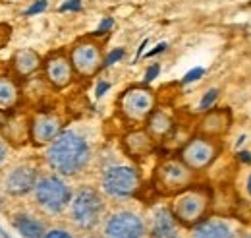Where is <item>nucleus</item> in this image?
<instances>
[{
	"label": "nucleus",
	"instance_id": "1",
	"mask_svg": "<svg viewBox=\"0 0 251 238\" xmlns=\"http://www.w3.org/2000/svg\"><path fill=\"white\" fill-rule=\"evenodd\" d=\"M89 144L75 132H62L47 149V163L52 171L64 177L77 175L89 163Z\"/></svg>",
	"mask_w": 251,
	"mask_h": 238
},
{
	"label": "nucleus",
	"instance_id": "2",
	"mask_svg": "<svg viewBox=\"0 0 251 238\" xmlns=\"http://www.w3.org/2000/svg\"><path fill=\"white\" fill-rule=\"evenodd\" d=\"M213 206V194L205 186H189L184 192L174 196L172 204V215L176 217L178 223L184 227H195L201 221L209 217V211Z\"/></svg>",
	"mask_w": 251,
	"mask_h": 238
},
{
	"label": "nucleus",
	"instance_id": "3",
	"mask_svg": "<svg viewBox=\"0 0 251 238\" xmlns=\"http://www.w3.org/2000/svg\"><path fill=\"white\" fill-rule=\"evenodd\" d=\"M222 153V142L217 138H207L201 134H195L180 151V159L188 165L191 171L203 173L209 167L215 165V161Z\"/></svg>",
	"mask_w": 251,
	"mask_h": 238
},
{
	"label": "nucleus",
	"instance_id": "4",
	"mask_svg": "<svg viewBox=\"0 0 251 238\" xmlns=\"http://www.w3.org/2000/svg\"><path fill=\"white\" fill-rule=\"evenodd\" d=\"M195 171H191L188 165L178 157V159H164L155 171V186L158 192L176 196L184 192L186 188L193 186Z\"/></svg>",
	"mask_w": 251,
	"mask_h": 238
},
{
	"label": "nucleus",
	"instance_id": "5",
	"mask_svg": "<svg viewBox=\"0 0 251 238\" xmlns=\"http://www.w3.org/2000/svg\"><path fill=\"white\" fill-rule=\"evenodd\" d=\"M104 213L102 196L95 188H81L70 202L72 221L81 229H93L99 225Z\"/></svg>",
	"mask_w": 251,
	"mask_h": 238
},
{
	"label": "nucleus",
	"instance_id": "6",
	"mask_svg": "<svg viewBox=\"0 0 251 238\" xmlns=\"http://www.w3.org/2000/svg\"><path fill=\"white\" fill-rule=\"evenodd\" d=\"M155 105H157L155 91L145 88V86L129 88L118 99V109H120L122 117L133 124L147 122V119L155 111Z\"/></svg>",
	"mask_w": 251,
	"mask_h": 238
},
{
	"label": "nucleus",
	"instance_id": "7",
	"mask_svg": "<svg viewBox=\"0 0 251 238\" xmlns=\"http://www.w3.org/2000/svg\"><path fill=\"white\" fill-rule=\"evenodd\" d=\"M35 198L37 204L47 213H62L72 202V190L68 184L58 177H45L35 186Z\"/></svg>",
	"mask_w": 251,
	"mask_h": 238
},
{
	"label": "nucleus",
	"instance_id": "8",
	"mask_svg": "<svg viewBox=\"0 0 251 238\" xmlns=\"http://www.w3.org/2000/svg\"><path fill=\"white\" fill-rule=\"evenodd\" d=\"M102 190L112 198H131L141 188V175L137 169L127 165H116L104 171Z\"/></svg>",
	"mask_w": 251,
	"mask_h": 238
},
{
	"label": "nucleus",
	"instance_id": "9",
	"mask_svg": "<svg viewBox=\"0 0 251 238\" xmlns=\"http://www.w3.org/2000/svg\"><path fill=\"white\" fill-rule=\"evenodd\" d=\"M70 60H72V66H74L75 74H79L81 78H93L95 74L104 66L102 49H100L99 43H95L91 39L77 41L70 49Z\"/></svg>",
	"mask_w": 251,
	"mask_h": 238
},
{
	"label": "nucleus",
	"instance_id": "10",
	"mask_svg": "<svg viewBox=\"0 0 251 238\" xmlns=\"http://www.w3.org/2000/svg\"><path fill=\"white\" fill-rule=\"evenodd\" d=\"M145 223L139 215L131 211H116L112 213L102 229L104 238H145Z\"/></svg>",
	"mask_w": 251,
	"mask_h": 238
},
{
	"label": "nucleus",
	"instance_id": "11",
	"mask_svg": "<svg viewBox=\"0 0 251 238\" xmlns=\"http://www.w3.org/2000/svg\"><path fill=\"white\" fill-rule=\"evenodd\" d=\"M234 124V115L228 107H217V109H209L205 111L203 119L199 120L197 126V134L207 136V138H217L222 140L230 134Z\"/></svg>",
	"mask_w": 251,
	"mask_h": 238
},
{
	"label": "nucleus",
	"instance_id": "12",
	"mask_svg": "<svg viewBox=\"0 0 251 238\" xmlns=\"http://www.w3.org/2000/svg\"><path fill=\"white\" fill-rule=\"evenodd\" d=\"M62 134V122L52 113H41L29 124V136L37 146H50Z\"/></svg>",
	"mask_w": 251,
	"mask_h": 238
},
{
	"label": "nucleus",
	"instance_id": "13",
	"mask_svg": "<svg viewBox=\"0 0 251 238\" xmlns=\"http://www.w3.org/2000/svg\"><path fill=\"white\" fill-rule=\"evenodd\" d=\"M74 72L75 70L72 66L70 55L54 53V55H50L47 59V62H45V76L52 84V88H56V89H64L66 86L72 84Z\"/></svg>",
	"mask_w": 251,
	"mask_h": 238
},
{
	"label": "nucleus",
	"instance_id": "14",
	"mask_svg": "<svg viewBox=\"0 0 251 238\" xmlns=\"http://www.w3.org/2000/svg\"><path fill=\"white\" fill-rule=\"evenodd\" d=\"M37 182H39V180H37V171H35L33 167L24 165V167L14 169V171L6 177L4 188H6V192L12 194V196H25L27 192L35 190Z\"/></svg>",
	"mask_w": 251,
	"mask_h": 238
},
{
	"label": "nucleus",
	"instance_id": "15",
	"mask_svg": "<svg viewBox=\"0 0 251 238\" xmlns=\"http://www.w3.org/2000/svg\"><path fill=\"white\" fill-rule=\"evenodd\" d=\"M191 238H238V233L228 221L207 217L205 221L193 227Z\"/></svg>",
	"mask_w": 251,
	"mask_h": 238
},
{
	"label": "nucleus",
	"instance_id": "16",
	"mask_svg": "<svg viewBox=\"0 0 251 238\" xmlns=\"http://www.w3.org/2000/svg\"><path fill=\"white\" fill-rule=\"evenodd\" d=\"M124 151L131 159H141L153 153L155 149V140L147 130H133L124 136Z\"/></svg>",
	"mask_w": 251,
	"mask_h": 238
},
{
	"label": "nucleus",
	"instance_id": "17",
	"mask_svg": "<svg viewBox=\"0 0 251 238\" xmlns=\"http://www.w3.org/2000/svg\"><path fill=\"white\" fill-rule=\"evenodd\" d=\"M14 68L20 78H29L41 68V57L33 49H22L14 55Z\"/></svg>",
	"mask_w": 251,
	"mask_h": 238
},
{
	"label": "nucleus",
	"instance_id": "18",
	"mask_svg": "<svg viewBox=\"0 0 251 238\" xmlns=\"http://www.w3.org/2000/svg\"><path fill=\"white\" fill-rule=\"evenodd\" d=\"M147 132L153 136V140L155 142H160V140H164L170 132H172V128H174V120L170 119L164 111H153V115L147 119Z\"/></svg>",
	"mask_w": 251,
	"mask_h": 238
},
{
	"label": "nucleus",
	"instance_id": "19",
	"mask_svg": "<svg viewBox=\"0 0 251 238\" xmlns=\"http://www.w3.org/2000/svg\"><path fill=\"white\" fill-rule=\"evenodd\" d=\"M14 229L24 238H45V225L31 215H18L14 217Z\"/></svg>",
	"mask_w": 251,
	"mask_h": 238
},
{
	"label": "nucleus",
	"instance_id": "20",
	"mask_svg": "<svg viewBox=\"0 0 251 238\" xmlns=\"http://www.w3.org/2000/svg\"><path fill=\"white\" fill-rule=\"evenodd\" d=\"M18 101V88L10 78L0 76V109H12Z\"/></svg>",
	"mask_w": 251,
	"mask_h": 238
},
{
	"label": "nucleus",
	"instance_id": "21",
	"mask_svg": "<svg viewBox=\"0 0 251 238\" xmlns=\"http://www.w3.org/2000/svg\"><path fill=\"white\" fill-rule=\"evenodd\" d=\"M10 35H12V28H10V26H6V24H0V49H2V47H6V43H8Z\"/></svg>",
	"mask_w": 251,
	"mask_h": 238
},
{
	"label": "nucleus",
	"instance_id": "22",
	"mask_svg": "<svg viewBox=\"0 0 251 238\" xmlns=\"http://www.w3.org/2000/svg\"><path fill=\"white\" fill-rule=\"evenodd\" d=\"M217 99V89L209 91L207 95H205V99L201 101V111H209V107L213 105V101Z\"/></svg>",
	"mask_w": 251,
	"mask_h": 238
},
{
	"label": "nucleus",
	"instance_id": "23",
	"mask_svg": "<svg viewBox=\"0 0 251 238\" xmlns=\"http://www.w3.org/2000/svg\"><path fill=\"white\" fill-rule=\"evenodd\" d=\"M151 238H180L176 229H170V231H157V233H151Z\"/></svg>",
	"mask_w": 251,
	"mask_h": 238
},
{
	"label": "nucleus",
	"instance_id": "24",
	"mask_svg": "<svg viewBox=\"0 0 251 238\" xmlns=\"http://www.w3.org/2000/svg\"><path fill=\"white\" fill-rule=\"evenodd\" d=\"M45 238H74L70 233H66V231H60V229H54V231H49Z\"/></svg>",
	"mask_w": 251,
	"mask_h": 238
},
{
	"label": "nucleus",
	"instance_id": "25",
	"mask_svg": "<svg viewBox=\"0 0 251 238\" xmlns=\"http://www.w3.org/2000/svg\"><path fill=\"white\" fill-rule=\"evenodd\" d=\"M45 6H47V2H45V0H43V2H39V4H33L31 8H29V10L25 12V16H33V14H37V12H41V10L45 8Z\"/></svg>",
	"mask_w": 251,
	"mask_h": 238
},
{
	"label": "nucleus",
	"instance_id": "26",
	"mask_svg": "<svg viewBox=\"0 0 251 238\" xmlns=\"http://www.w3.org/2000/svg\"><path fill=\"white\" fill-rule=\"evenodd\" d=\"M122 55H124V51H122V49H120V51H114V53H112V55H110V57H108V59L104 60V66H110V64H112V62H116V60L120 59V57H122Z\"/></svg>",
	"mask_w": 251,
	"mask_h": 238
},
{
	"label": "nucleus",
	"instance_id": "27",
	"mask_svg": "<svg viewBox=\"0 0 251 238\" xmlns=\"http://www.w3.org/2000/svg\"><path fill=\"white\" fill-rule=\"evenodd\" d=\"M157 74H158V66H153V68L147 72V82H151V80H153Z\"/></svg>",
	"mask_w": 251,
	"mask_h": 238
},
{
	"label": "nucleus",
	"instance_id": "28",
	"mask_svg": "<svg viewBox=\"0 0 251 238\" xmlns=\"http://www.w3.org/2000/svg\"><path fill=\"white\" fill-rule=\"evenodd\" d=\"M72 8H79V2H68L62 6V10H72Z\"/></svg>",
	"mask_w": 251,
	"mask_h": 238
},
{
	"label": "nucleus",
	"instance_id": "29",
	"mask_svg": "<svg viewBox=\"0 0 251 238\" xmlns=\"http://www.w3.org/2000/svg\"><path fill=\"white\" fill-rule=\"evenodd\" d=\"M4 159H6V148H4V144L0 142V165L4 163Z\"/></svg>",
	"mask_w": 251,
	"mask_h": 238
},
{
	"label": "nucleus",
	"instance_id": "30",
	"mask_svg": "<svg viewBox=\"0 0 251 238\" xmlns=\"http://www.w3.org/2000/svg\"><path fill=\"white\" fill-rule=\"evenodd\" d=\"M110 26H112V22H110V20H106V22H104V24H102V26L99 28V33H104V31L108 30Z\"/></svg>",
	"mask_w": 251,
	"mask_h": 238
},
{
	"label": "nucleus",
	"instance_id": "31",
	"mask_svg": "<svg viewBox=\"0 0 251 238\" xmlns=\"http://www.w3.org/2000/svg\"><path fill=\"white\" fill-rule=\"evenodd\" d=\"M106 88H108V86H106V84H100V86H99V88H97V95H102V91L106 89Z\"/></svg>",
	"mask_w": 251,
	"mask_h": 238
},
{
	"label": "nucleus",
	"instance_id": "32",
	"mask_svg": "<svg viewBox=\"0 0 251 238\" xmlns=\"http://www.w3.org/2000/svg\"><path fill=\"white\" fill-rule=\"evenodd\" d=\"M4 122H6V115H4V111H2V109H0V126H2V124H4Z\"/></svg>",
	"mask_w": 251,
	"mask_h": 238
},
{
	"label": "nucleus",
	"instance_id": "33",
	"mask_svg": "<svg viewBox=\"0 0 251 238\" xmlns=\"http://www.w3.org/2000/svg\"><path fill=\"white\" fill-rule=\"evenodd\" d=\"M244 238H251V235H246V237H244Z\"/></svg>",
	"mask_w": 251,
	"mask_h": 238
}]
</instances>
